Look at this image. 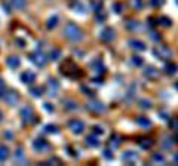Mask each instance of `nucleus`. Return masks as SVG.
Listing matches in <instances>:
<instances>
[{"label":"nucleus","instance_id":"obj_17","mask_svg":"<svg viewBox=\"0 0 178 166\" xmlns=\"http://www.w3.org/2000/svg\"><path fill=\"white\" fill-rule=\"evenodd\" d=\"M139 145H141V147H143V148H150L151 147V139H147V138H144V139H141V141H139Z\"/></svg>","mask_w":178,"mask_h":166},{"label":"nucleus","instance_id":"obj_31","mask_svg":"<svg viewBox=\"0 0 178 166\" xmlns=\"http://www.w3.org/2000/svg\"><path fill=\"white\" fill-rule=\"evenodd\" d=\"M162 3H163V0H151V5L154 6H160Z\"/></svg>","mask_w":178,"mask_h":166},{"label":"nucleus","instance_id":"obj_4","mask_svg":"<svg viewBox=\"0 0 178 166\" xmlns=\"http://www.w3.org/2000/svg\"><path fill=\"white\" fill-rule=\"evenodd\" d=\"M154 53H156V55H159L160 58H163V59H168V58H171V55H172L171 51L166 49L165 46H159V48L154 51Z\"/></svg>","mask_w":178,"mask_h":166},{"label":"nucleus","instance_id":"obj_23","mask_svg":"<svg viewBox=\"0 0 178 166\" xmlns=\"http://www.w3.org/2000/svg\"><path fill=\"white\" fill-rule=\"evenodd\" d=\"M49 88H50V95H52V92L58 91V83L55 80H49Z\"/></svg>","mask_w":178,"mask_h":166},{"label":"nucleus","instance_id":"obj_22","mask_svg":"<svg viewBox=\"0 0 178 166\" xmlns=\"http://www.w3.org/2000/svg\"><path fill=\"white\" fill-rule=\"evenodd\" d=\"M60 55H61V51H60V49H52L49 57H50V59H58Z\"/></svg>","mask_w":178,"mask_h":166},{"label":"nucleus","instance_id":"obj_13","mask_svg":"<svg viewBox=\"0 0 178 166\" xmlns=\"http://www.w3.org/2000/svg\"><path fill=\"white\" fill-rule=\"evenodd\" d=\"M110 147H113V148H116V147H119L120 145V137L119 135H113V137L110 138Z\"/></svg>","mask_w":178,"mask_h":166},{"label":"nucleus","instance_id":"obj_7","mask_svg":"<svg viewBox=\"0 0 178 166\" xmlns=\"http://www.w3.org/2000/svg\"><path fill=\"white\" fill-rule=\"evenodd\" d=\"M5 101L8 104L13 105V104H17V101H18V95L15 93V92H9V93H6L5 95Z\"/></svg>","mask_w":178,"mask_h":166},{"label":"nucleus","instance_id":"obj_41","mask_svg":"<svg viewBox=\"0 0 178 166\" xmlns=\"http://www.w3.org/2000/svg\"><path fill=\"white\" fill-rule=\"evenodd\" d=\"M175 86H177V89H178V83H177V85H175Z\"/></svg>","mask_w":178,"mask_h":166},{"label":"nucleus","instance_id":"obj_30","mask_svg":"<svg viewBox=\"0 0 178 166\" xmlns=\"http://www.w3.org/2000/svg\"><path fill=\"white\" fill-rule=\"evenodd\" d=\"M56 21H58V18H52V19H50L49 21V24H48V27H49V28H52V25H54V27H55L56 25Z\"/></svg>","mask_w":178,"mask_h":166},{"label":"nucleus","instance_id":"obj_25","mask_svg":"<svg viewBox=\"0 0 178 166\" xmlns=\"http://www.w3.org/2000/svg\"><path fill=\"white\" fill-rule=\"evenodd\" d=\"M31 92H33L34 97H40L43 91H42V88H33V89H31Z\"/></svg>","mask_w":178,"mask_h":166},{"label":"nucleus","instance_id":"obj_15","mask_svg":"<svg viewBox=\"0 0 178 166\" xmlns=\"http://www.w3.org/2000/svg\"><path fill=\"white\" fill-rule=\"evenodd\" d=\"M21 116L24 117V120H30L31 119V110H30V107H24L21 110Z\"/></svg>","mask_w":178,"mask_h":166},{"label":"nucleus","instance_id":"obj_33","mask_svg":"<svg viewBox=\"0 0 178 166\" xmlns=\"http://www.w3.org/2000/svg\"><path fill=\"white\" fill-rule=\"evenodd\" d=\"M48 132H56V126L49 125V126H48Z\"/></svg>","mask_w":178,"mask_h":166},{"label":"nucleus","instance_id":"obj_12","mask_svg":"<svg viewBox=\"0 0 178 166\" xmlns=\"http://www.w3.org/2000/svg\"><path fill=\"white\" fill-rule=\"evenodd\" d=\"M8 156H9V150H8V147H5V145H0V162H3L8 159Z\"/></svg>","mask_w":178,"mask_h":166},{"label":"nucleus","instance_id":"obj_32","mask_svg":"<svg viewBox=\"0 0 178 166\" xmlns=\"http://www.w3.org/2000/svg\"><path fill=\"white\" fill-rule=\"evenodd\" d=\"M132 3H134V6H137V8H141V0H132Z\"/></svg>","mask_w":178,"mask_h":166},{"label":"nucleus","instance_id":"obj_21","mask_svg":"<svg viewBox=\"0 0 178 166\" xmlns=\"http://www.w3.org/2000/svg\"><path fill=\"white\" fill-rule=\"evenodd\" d=\"M177 65H175V64H168L166 65V73L168 74H174V73H175V71H177Z\"/></svg>","mask_w":178,"mask_h":166},{"label":"nucleus","instance_id":"obj_11","mask_svg":"<svg viewBox=\"0 0 178 166\" xmlns=\"http://www.w3.org/2000/svg\"><path fill=\"white\" fill-rule=\"evenodd\" d=\"M6 63H8V65H9V67H12V68H17L18 65H19V58H17V57H9Z\"/></svg>","mask_w":178,"mask_h":166},{"label":"nucleus","instance_id":"obj_38","mask_svg":"<svg viewBox=\"0 0 178 166\" xmlns=\"http://www.w3.org/2000/svg\"><path fill=\"white\" fill-rule=\"evenodd\" d=\"M120 8H122V6L119 5V3H116V5H114V9H116V12H120Z\"/></svg>","mask_w":178,"mask_h":166},{"label":"nucleus","instance_id":"obj_39","mask_svg":"<svg viewBox=\"0 0 178 166\" xmlns=\"http://www.w3.org/2000/svg\"><path fill=\"white\" fill-rule=\"evenodd\" d=\"M174 160H175V162H178V153H177V154H175V156H174Z\"/></svg>","mask_w":178,"mask_h":166},{"label":"nucleus","instance_id":"obj_29","mask_svg":"<svg viewBox=\"0 0 178 166\" xmlns=\"http://www.w3.org/2000/svg\"><path fill=\"white\" fill-rule=\"evenodd\" d=\"M141 104H143V105H141V107H143V108H150L151 105H150V101H147V99H144V101H141Z\"/></svg>","mask_w":178,"mask_h":166},{"label":"nucleus","instance_id":"obj_9","mask_svg":"<svg viewBox=\"0 0 178 166\" xmlns=\"http://www.w3.org/2000/svg\"><path fill=\"white\" fill-rule=\"evenodd\" d=\"M113 37H114V33H113V30H111V28H106L102 33H101V39H102V40H106V42L111 40Z\"/></svg>","mask_w":178,"mask_h":166},{"label":"nucleus","instance_id":"obj_35","mask_svg":"<svg viewBox=\"0 0 178 166\" xmlns=\"http://www.w3.org/2000/svg\"><path fill=\"white\" fill-rule=\"evenodd\" d=\"M94 133H102V129L98 128V126H95V128H94Z\"/></svg>","mask_w":178,"mask_h":166},{"label":"nucleus","instance_id":"obj_34","mask_svg":"<svg viewBox=\"0 0 178 166\" xmlns=\"http://www.w3.org/2000/svg\"><path fill=\"white\" fill-rule=\"evenodd\" d=\"M160 21H163V25H169V24H171V23H169V19H168V18H165V17L160 18Z\"/></svg>","mask_w":178,"mask_h":166},{"label":"nucleus","instance_id":"obj_1","mask_svg":"<svg viewBox=\"0 0 178 166\" xmlns=\"http://www.w3.org/2000/svg\"><path fill=\"white\" fill-rule=\"evenodd\" d=\"M64 34H65V37L68 39V40H71V42H80L82 40V37H83L82 30L73 23H70V24H67L65 25V28H64Z\"/></svg>","mask_w":178,"mask_h":166},{"label":"nucleus","instance_id":"obj_28","mask_svg":"<svg viewBox=\"0 0 178 166\" xmlns=\"http://www.w3.org/2000/svg\"><path fill=\"white\" fill-rule=\"evenodd\" d=\"M73 6H74V9H80V12H83V6L80 5L79 2H76V0H74V2H73Z\"/></svg>","mask_w":178,"mask_h":166},{"label":"nucleus","instance_id":"obj_40","mask_svg":"<svg viewBox=\"0 0 178 166\" xmlns=\"http://www.w3.org/2000/svg\"><path fill=\"white\" fill-rule=\"evenodd\" d=\"M2 117H3V114H2V111H0V122H2Z\"/></svg>","mask_w":178,"mask_h":166},{"label":"nucleus","instance_id":"obj_5","mask_svg":"<svg viewBox=\"0 0 178 166\" xmlns=\"http://www.w3.org/2000/svg\"><path fill=\"white\" fill-rule=\"evenodd\" d=\"M88 108L91 111H95V113H102L104 111V105L101 103H97V101H92V103L88 104Z\"/></svg>","mask_w":178,"mask_h":166},{"label":"nucleus","instance_id":"obj_19","mask_svg":"<svg viewBox=\"0 0 178 166\" xmlns=\"http://www.w3.org/2000/svg\"><path fill=\"white\" fill-rule=\"evenodd\" d=\"M137 123L141 126H150V120L145 117H137Z\"/></svg>","mask_w":178,"mask_h":166},{"label":"nucleus","instance_id":"obj_27","mask_svg":"<svg viewBox=\"0 0 178 166\" xmlns=\"http://www.w3.org/2000/svg\"><path fill=\"white\" fill-rule=\"evenodd\" d=\"M171 128H174V129H177L178 131V117H174L172 122H171Z\"/></svg>","mask_w":178,"mask_h":166},{"label":"nucleus","instance_id":"obj_6","mask_svg":"<svg viewBox=\"0 0 178 166\" xmlns=\"http://www.w3.org/2000/svg\"><path fill=\"white\" fill-rule=\"evenodd\" d=\"M9 5H11L13 9L19 11V9H24V8H25L27 0H9Z\"/></svg>","mask_w":178,"mask_h":166},{"label":"nucleus","instance_id":"obj_26","mask_svg":"<svg viewBox=\"0 0 178 166\" xmlns=\"http://www.w3.org/2000/svg\"><path fill=\"white\" fill-rule=\"evenodd\" d=\"M132 63L135 64V65H141V64H143V59L139 57H132Z\"/></svg>","mask_w":178,"mask_h":166},{"label":"nucleus","instance_id":"obj_37","mask_svg":"<svg viewBox=\"0 0 178 166\" xmlns=\"http://www.w3.org/2000/svg\"><path fill=\"white\" fill-rule=\"evenodd\" d=\"M3 88H5V85H3V80H2V79H0V93H2V92H3Z\"/></svg>","mask_w":178,"mask_h":166},{"label":"nucleus","instance_id":"obj_2","mask_svg":"<svg viewBox=\"0 0 178 166\" xmlns=\"http://www.w3.org/2000/svg\"><path fill=\"white\" fill-rule=\"evenodd\" d=\"M30 59H31L36 65H39V67H43L45 64H46V58H45V55L42 52H34V53H31V55H30Z\"/></svg>","mask_w":178,"mask_h":166},{"label":"nucleus","instance_id":"obj_3","mask_svg":"<svg viewBox=\"0 0 178 166\" xmlns=\"http://www.w3.org/2000/svg\"><path fill=\"white\" fill-rule=\"evenodd\" d=\"M68 128H70V129H71L74 133H80V132L83 131L85 125H83V122H82V120H77V119H74V120H71L70 123H68Z\"/></svg>","mask_w":178,"mask_h":166},{"label":"nucleus","instance_id":"obj_18","mask_svg":"<svg viewBox=\"0 0 178 166\" xmlns=\"http://www.w3.org/2000/svg\"><path fill=\"white\" fill-rule=\"evenodd\" d=\"M145 74L149 76V77H153V79H154V77H157V76H159V73H157V71H156L153 67H150V68L145 70Z\"/></svg>","mask_w":178,"mask_h":166},{"label":"nucleus","instance_id":"obj_36","mask_svg":"<svg viewBox=\"0 0 178 166\" xmlns=\"http://www.w3.org/2000/svg\"><path fill=\"white\" fill-rule=\"evenodd\" d=\"M154 160H160V162H163V156H162V154H154Z\"/></svg>","mask_w":178,"mask_h":166},{"label":"nucleus","instance_id":"obj_16","mask_svg":"<svg viewBox=\"0 0 178 166\" xmlns=\"http://www.w3.org/2000/svg\"><path fill=\"white\" fill-rule=\"evenodd\" d=\"M135 159H137V154L134 151H126L123 154V160L125 162H131V160H135Z\"/></svg>","mask_w":178,"mask_h":166},{"label":"nucleus","instance_id":"obj_24","mask_svg":"<svg viewBox=\"0 0 178 166\" xmlns=\"http://www.w3.org/2000/svg\"><path fill=\"white\" fill-rule=\"evenodd\" d=\"M15 159H17V160H24V154H22V148H21V147L17 148V151H15Z\"/></svg>","mask_w":178,"mask_h":166},{"label":"nucleus","instance_id":"obj_8","mask_svg":"<svg viewBox=\"0 0 178 166\" xmlns=\"http://www.w3.org/2000/svg\"><path fill=\"white\" fill-rule=\"evenodd\" d=\"M21 79L24 83H33L34 79H36V76H34V73H30V71H25V73H22Z\"/></svg>","mask_w":178,"mask_h":166},{"label":"nucleus","instance_id":"obj_10","mask_svg":"<svg viewBox=\"0 0 178 166\" xmlns=\"http://www.w3.org/2000/svg\"><path fill=\"white\" fill-rule=\"evenodd\" d=\"M34 148L37 150H48L49 148V144L46 143V141H43V139H37V141H34Z\"/></svg>","mask_w":178,"mask_h":166},{"label":"nucleus","instance_id":"obj_20","mask_svg":"<svg viewBox=\"0 0 178 166\" xmlns=\"http://www.w3.org/2000/svg\"><path fill=\"white\" fill-rule=\"evenodd\" d=\"M86 144H88V145H92V147H97L100 143L97 141V138L95 137H88L86 138Z\"/></svg>","mask_w":178,"mask_h":166},{"label":"nucleus","instance_id":"obj_14","mask_svg":"<svg viewBox=\"0 0 178 166\" xmlns=\"http://www.w3.org/2000/svg\"><path fill=\"white\" fill-rule=\"evenodd\" d=\"M129 45L132 46L134 49H138V51H144L145 49L144 43H141V42H138V40H131L129 42Z\"/></svg>","mask_w":178,"mask_h":166}]
</instances>
